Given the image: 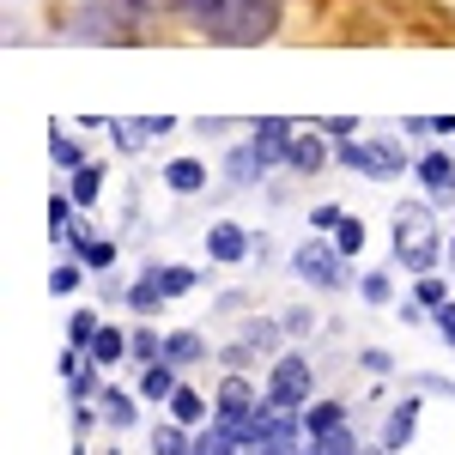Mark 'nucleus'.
<instances>
[{
	"mask_svg": "<svg viewBox=\"0 0 455 455\" xmlns=\"http://www.w3.org/2000/svg\"><path fill=\"white\" fill-rule=\"evenodd\" d=\"M49 225H55V243H61V237H73V231H79V212H73V201H61V195H55V201H49Z\"/></svg>",
	"mask_w": 455,
	"mask_h": 455,
	"instance_id": "obj_26",
	"label": "nucleus"
},
{
	"mask_svg": "<svg viewBox=\"0 0 455 455\" xmlns=\"http://www.w3.org/2000/svg\"><path fill=\"white\" fill-rule=\"evenodd\" d=\"M310 322H315L310 310H291V315H285V328H291V334H310Z\"/></svg>",
	"mask_w": 455,
	"mask_h": 455,
	"instance_id": "obj_39",
	"label": "nucleus"
},
{
	"mask_svg": "<svg viewBox=\"0 0 455 455\" xmlns=\"http://www.w3.org/2000/svg\"><path fill=\"white\" fill-rule=\"evenodd\" d=\"M164 358H171V364H201V358H207V340H201V334H171V340H164Z\"/></svg>",
	"mask_w": 455,
	"mask_h": 455,
	"instance_id": "obj_18",
	"label": "nucleus"
},
{
	"mask_svg": "<svg viewBox=\"0 0 455 455\" xmlns=\"http://www.w3.org/2000/svg\"><path fill=\"white\" fill-rule=\"evenodd\" d=\"M334 243H340V255H358V249H364V225H358V219H347V225L334 231Z\"/></svg>",
	"mask_w": 455,
	"mask_h": 455,
	"instance_id": "obj_32",
	"label": "nucleus"
},
{
	"mask_svg": "<svg viewBox=\"0 0 455 455\" xmlns=\"http://www.w3.org/2000/svg\"><path fill=\"white\" fill-rule=\"evenodd\" d=\"M431 322H437V334L455 347V304H443V310H431Z\"/></svg>",
	"mask_w": 455,
	"mask_h": 455,
	"instance_id": "obj_37",
	"label": "nucleus"
},
{
	"mask_svg": "<svg viewBox=\"0 0 455 455\" xmlns=\"http://www.w3.org/2000/svg\"><path fill=\"white\" fill-rule=\"evenodd\" d=\"M73 243H79V255H85V267H109V261H116V243H104V237H85V225L73 231Z\"/></svg>",
	"mask_w": 455,
	"mask_h": 455,
	"instance_id": "obj_23",
	"label": "nucleus"
},
{
	"mask_svg": "<svg viewBox=\"0 0 455 455\" xmlns=\"http://www.w3.org/2000/svg\"><path fill=\"white\" fill-rule=\"evenodd\" d=\"M98 195H104V164H79V171H73V201L92 207Z\"/></svg>",
	"mask_w": 455,
	"mask_h": 455,
	"instance_id": "obj_19",
	"label": "nucleus"
},
{
	"mask_svg": "<svg viewBox=\"0 0 455 455\" xmlns=\"http://www.w3.org/2000/svg\"><path fill=\"white\" fill-rule=\"evenodd\" d=\"M358 364H364L371 377H388V371H395V358H388L383 347H364V352H358Z\"/></svg>",
	"mask_w": 455,
	"mask_h": 455,
	"instance_id": "obj_34",
	"label": "nucleus"
},
{
	"mask_svg": "<svg viewBox=\"0 0 455 455\" xmlns=\"http://www.w3.org/2000/svg\"><path fill=\"white\" fill-rule=\"evenodd\" d=\"M352 128H358V122H347V116H334V122H322V134H334V140H352Z\"/></svg>",
	"mask_w": 455,
	"mask_h": 455,
	"instance_id": "obj_38",
	"label": "nucleus"
},
{
	"mask_svg": "<svg viewBox=\"0 0 455 455\" xmlns=\"http://www.w3.org/2000/svg\"><path fill=\"white\" fill-rule=\"evenodd\" d=\"M128 352H134V358H140V364H158V334H152V328H134V334H128Z\"/></svg>",
	"mask_w": 455,
	"mask_h": 455,
	"instance_id": "obj_30",
	"label": "nucleus"
},
{
	"mask_svg": "<svg viewBox=\"0 0 455 455\" xmlns=\"http://www.w3.org/2000/svg\"><path fill=\"white\" fill-rule=\"evenodd\" d=\"M128 304H134L140 315H158V310H164V285H158L152 274H146V280L134 285V291H128Z\"/></svg>",
	"mask_w": 455,
	"mask_h": 455,
	"instance_id": "obj_25",
	"label": "nucleus"
},
{
	"mask_svg": "<svg viewBox=\"0 0 455 455\" xmlns=\"http://www.w3.org/2000/svg\"><path fill=\"white\" fill-rule=\"evenodd\" d=\"M388 225H395L388 237H395V255H401V267H413V274H431V267H437V249H443V231H437L431 207H425V201H401Z\"/></svg>",
	"mask_w": 455,
	"mask_h": 455,
	"instance_id": "obj_1",
	"label": "nucleus"
},
{
	"mask_svg": "<svg viewBox=\"0 0 455 455\" xmlns=\"http://www.w3.org/2000/svg\"><path fill=\"white\" fill-rule=\"evenodd\" d=\"M285 164L298 176H315L322 164H328V146L315 140V134H291V152H285Z\"/></svg>",
	"mask_w": 455,
	"mask_h": 455,
	"instance_id": "obj_11",
	"label": "nucleus"
},
{
	"mask_svg": "<svg viewBox=\"0 0 455 455\" xmlns=\"http://www.w3.org/2000/svg\"><path fill=\"white\" fill-rule=\"evenodd\" d=\"M358 291H364V304H388V298H395L388 274H364V280H358Z\"/></svg>",
	"mask_w": 455,
	"mask_h": 455,
	"instance_id": "obj_31",
	"label": "nucleus"
},
{
	"mask_svg": "<svg viewBox=\"0 0 455 455\" xmlns=\"http://www.w3.org/2000/svg\"><path fill=\"white\" fill-rule=\"evenodd\" d=\"M413 431H419V401H401V407L383 419V450L388 455L407 450V443H413Z\"/></svg>",
	"mask_w": 455,
	"mask_h": 455,
	"instance_id": "obj_8",
	"label": "nucleus"
},
{
	"mask_svg": "<svg viewBox=\"0 0 455 455\" xmlns=\"http://www.w3.org/2000/svg\"><path fill=\"white\" fill-rule=\"evenodd\" d=\"M182 12H188L195 25H212V19L225 12V0H182Z\"/></svg>",
	"mask_w": 455,
	"mask_h": 455,
	"instance_id": "obj_33",
	"label": "nucleus"
},
{
	"mask_svg": "<svg viewBox=\"0 0 455 455\" xmlns=\"http://www.w3.org/2000/svg\"><path fill=\"white\" fill-rule=\"evenodd\" d=\"M164 182H171L176 195H195V188L207 182V164H195V158H176L171 171H164Z\"/></svg>",
	"mask_w": 455,
	"mask_h": 455,
	"instance_id": "obj_17",
	"label": "nucleus"
},
{
	"mask_svg": "<svg viewBox=\"0 0 455 455\" xmlns=\"http://www.w3.org/2000/svg\"><path fill=\"white\" fill-rule=\"evenodd\" d=\"M261 401H255V383L249 377H225L219 383V395H212V413H219V425H237V419H249Z\"/></svg>",
	"mask_w": 455,
	"mask_h": 455,
	"instance_id": "obj_6",
	"label": "nucleus"
},
{
	"mask_svg": "<svg viewBox=\"0 0 455 455\" xmlns=\"http://www.w3.org/2000/svg\"><path fill=\"white\" fill-rule=\"evenodd\" d=\"M176 388H182V383H176L171 358H158V364H146V371H140V401H171Z\"/></svg>",
	"mask_w": 455,
	"mask_h": 455,
	"instance_id": "obj_12",
	"label": "nucleus"
},
{
	"mask_svg": "<svg viewBox=\"0 0 455 455\" xmlns=\"http://www.w3.org/2000/svg\"><path fill=\"white\" fill-rule=\"evenodd\" d=\"M122 352H128V334H122V328H98V340H92V364H98V371H109Z\"/></svg>",
	"mask_w": 455,
	"mask_h": 455,
	"instance_id": "obj_15",
	"label": "nucleus"
},
{
	"mask_svg": "<svg viewBox=\"0 0 455 455\" xmlns=\"http://www.w3.org/2000/svg\"><path fill=\"white\" fill-rule=\"evenodd\" d=\"M152 455H195V437H188V425H158L152 431Z\"/></svg>",
	"mask_w": 455,
	"mask_h": 455,
	"instance_id": "obj_14",
	"label": "nucleus"
},
{
	"mask_svg": "<svg viewBox=\"0 0 455 455\" xmlns=\"http://www.w3.org/2000/svg\"><path fill=\"white\" fill-rule=\"evenodd\" d=\"M310 225H315V231H340V225H347V212H340V207H315Z\"/></svg>",
	"mask_w": 455,
	"mask_h": 455,
	"instance_id": "obj_35",
	"label": "nucleus"
},
{
	"mask_svg": "<svg viewBox=\"0 0 455 455\" xmlns=\"http://www.w3.org/2000/svg\"><path fill=\"white\" fill-rule=\"evenodd\" d=\"M340 425H347V407H340V401H310V407H304V431H310V437H328V431H340Z\"/></svg>",
	"mask_w": 455,
	"mask_h": 455,
	"instance_id": "obj_13",
	"label": "nucleus"
},
{
	"mask_svg": "<svg viewBox=\"0 0 455 455\" xmlns=\"http://www.w3.org/2000/svg\"><path fill=\"white\" fill-rule=\"evenodd\" d=\"M280 31V0H225V12L207 25L212 43H267Z\"/></svg>",
	"mask_w": 455,
	"mask_h": 455,
	"instance_id": "obj_2",
	"label": "nucleus"
},
{
	"mask_svg": "<svg viewBox=\"0 0 455 455\" xmlns=\"http://www.w3.org/2000/svg\"><path fill=\"white\" fill-rule=\"evenodd\" d=\"M49 152H55V164L79 171V146H73V140H61V134H55V140H49Z\"/></svg>",
	"mask_w": 455,
	"mask_h": 455,
	"instance_id": "obj_36",
	"label": "nucleus"
},
{
	"mask_svg": "<svg viewBox=\"0 0 455 455\" xmlns=\"http://www.w3.org/2000/svg\"><path fill=\"white\" fill-rule=\"evenodd\" d=\"M98 328H104V322H98L92 310H73V315H68V340H73L79 352H92V340H98Z\"/></svg>",
	"mask_w": 455,
	"mask_h": 455,
	"instance_id": "obj_21",
	"label": "nucleus"
},
{
	"mask_svg": "<svg viewBox=\"0 0 455 455\" xmlns=\"http://www.w3.org/2000/svg\"><path fill=\"white\" fill-rule=\"evenodd\" d=\"M207 255L212 261H243L249 255V231L243 225H212L207 231Z\"/></svg>",
	"mask_w": 455,
	"mask_h": 455,
	"instance_id": "obj_10",
	"label": "nucleus"
},
{
	"mask_svg": "<svg viewBox=\"0 0 455 455\" xmlns=\"http://www.w3.org/2000/svg\"><path fill=\"white\" fill-rule=\"evenodd\" d=\"M291 274H298V280H310V285H322V291L347 285V274H340V243H322V237L298 243V255H291Z\"/></svg>",
	"mask_w": 455,
	"mask_h": 455,
	"instance_id": "obj_5",
	"label": "nucleus"
},
{
	"mask_svg": "<svg viewBox=\"0 0 455 455\" xmlns=\"http://www.w3.org/2000/svg\"><path fill=\"white\" fill-rule=\"evenodd\" d=\"M98 407H104L109 425H134V395H122V388H104V395H98Z\"/></svg>",
	"mask_w": 455,
	"mask_h": 455,
	"instance_id": "obj_22",
	"label": "nucleus"
},
{
	"mask_svg": "<svg viewBox=\"0 0 455 455\" xmlns=\"http://www.w3.org/2000/svg\"><path fill=\"white\" fill-rule=\"evenodd\" d=\"M128 6H140V12H171V6H182V0H128Z\"/></svg>",
	"mask_w": 455,
	"mask_h": 455,
	"instance_id": "obj_40",
	"label": "nucleus"
},
{
	"mask_svg": "<svg viewBox=\"0 0 455 455\" xmlns=\"http://www.w3.org/2000/svg\"><path fill=\"white\" fill-rule=\"evenodd\" d=\"M164 407H171V419H176V425H188V431H195V425H201V413H207V401H201L195 388H176Z\"/></svg>",
	"mask_w": 455,
	"mask_h": 455,
	"instance_id": "obj_16",
	"label": "nucleus"
},
{
	"mask_svg": "<svg viewBox=\"0 0 455 455\" xmlns=\"http://www.w3.org/2000/svg\"><path fill=\"white\" fill-rule=\"evenodd\" d=\"M249 146H255L267 164H274V158H285V152H291V122H280V116L255 122V140H249Z\"/></svg>",
	"mask_w": 455,
	"mask_h": 455,
	"instance_id": "obj_9",
	"label": "nucleus"
},
{
	"mask_svg": "<svg viewBox=\"0 0 455 455\" xmlns=\"http://www.w3.org/2000/svg\"><path fill=\"white\" fill-rule=\"evenodd\" d=\"M340 164L347 171H358V176H371V182H388V176H401V146L395 140H347L340 146Z\"/></svg>",
	"mask_w": 455,
	"mask_h": 455,
	"instance_id": "obj_4",
	"label": "nucleus"
},
{
	"mask_svg": "<svg viewBox=\"0 0 455 455\" xmlns=\"http://www.w3.org/2000/svg\"><path fill=\"white\" fill-rule=\"evenodd\" d=\"M261 171H267V158H261L255 146H237V152H231V182H255Z\"/></svg>",
	"mask_w": 455,
	"mask_h": 455,
	"instance_id": "obj_24",
	"label": "nucleus"
},
{
	"mask_svg": "<svg viewBox=\"0 0 455 455\" xmlns=\"http://www.w3.org/2000/svg\"><path fill=\"white\" fill-rule=\"evenodd\" d=\"M419 182L437 195V201H455V158L450 152H425L419 158Z\"/></svg>",
	"mask_w": 455,
	"mask_h": 455,
	"instance_id": "obj_7",
	"label": "nucleus"
},
{
	"mask_svg": "<svg viewBox=\"0 0 455 455\" xmlns=\"http://www.w3.org/2000/svg\"><path fill=\"white\" fill-rule=\"evenodd\" d=\"M109 455H116V450H109Z\"/></svg>",
	"mask_w": 455,
	"mask_h": 455,
	"instance_id": "obj_42",
	"label": "nucleus"
},
{
	"mask_svg": "<svg viewBox=\"0 0 455 455\" xmlns=\"http://www.w3.org/2000/svg\"><path fill=\"white\" fill-rule=\"evenodd\" d=\"M450 261H455V237H450Z\"/></svg>",
	"mask_w": 455,
	"mask_h": 455,
	"instance_id": "obj_41",
	"label": "nucleus"
},
{
	"mask_svg": "<svg viewBox=\"0 0 455 455\" xmlns=\"http://www.w3.org/2000/svg\"><path fill=\"white\" fill-rule=\"evenodd\" d=\"M79 280H85V267H79V261H61V267L49 274V291H55V298H68V291H79Z\"/></svg>",
	"mask_w": 455,
	"mask_h": 455,
	"instance_id": "obj_29",
	"label": "nucleus"
},
{
	"mask_svg": "<svg viewBox=\"0 0 455 455\" xmlns=\"http://www.w3.org/2000/svg\"><path fill=\"white\" fill-rule=\"evenodd\" d=\"M152 280L164 285V298H182V291L201 285V274H195V267H152Z\"/></svg>",
	"mask_w": 455,
	"mask_h": 455,
	"instance_id": "obj_20",
	"label": "nucleus"
},
{
	"mask_svg": "<svg viewBox=\"0 0 455 455\" xmlns=\"http://www.w3.org/2000/svg\"><path fill=\"white\" fill-rule=\"evenodd\" d=\"M413 298H419L425 310H443V304H450V285L437 280V274H419V291H413Z\"/></svg>",
	"mask_w": 455,
	"mask_h": 455,
	"instance_id": "obj_28",
	"label": "nucleus"
},
{
	"mask_svg": "<svg viewBox=\"0 0 455 455\" xmlns=\"http://www.w3.org/2000/svg\"><path fill=\"white\" fill-rule=\"evenodd\" d=\"M310 388H315V371L304 364V352H285L280 364H274V377H267V401L304 413V407H310Z\"/></svg>",
	"mask_w": 455,
	"mask_h": 455,
	"instance_id": "obj_3",
	"label": "nucleus"
},
{
	"mask_svg": "<svg viewBox=\"0 0 455 455\" xmlns=\"http://www.w3.org/2000/svg\"><path fill=\"white\" fill-rule=\"evenodd\" d=\"M322 455H358V437H352V425H340V431H328V437H310Z\"/></svg>",
	"mask_w": 455,
	"mask_h": 455,
	"instance_id": "obj_27",
	"label": "nucleus"
}]
</instances>
